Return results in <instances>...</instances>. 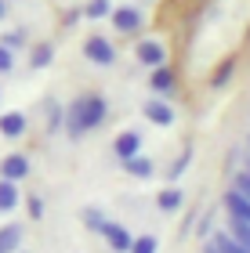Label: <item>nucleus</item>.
<instances>
[{"mask_svg":"<svg viewBox=\"0 0 250 253\" xmlns=\"http://www.w3.org/2000/svg\"><path fill=\"white\" fill-rule=\"evenodd\" d=\"M109 18H112V26L120 33H134L142 26V11L138 7H116V11H109Z\"/></svg>","mask_w":250,"mask_h":253,"instance_id":"20e7f679","label":"nucleus"},{"mask_svg":"<svg viewBox=\"0 0 250 253\" xmlns=\"http://www.w3.org/2000/svg\"><path fill=\"white\" fill-rule=\"evenodd\" d=\"M185 163H189V152H185V156H181V159H178V163H174V167H170V177H178V174H181V170H185Z\"/></svg>","mask_w":250,"mask_h":253,"instance_id":"b1692460","label":"nucleus"},{"mask_svg":"<svg viewBox=\"0 0 250 253\" xmlns=\"http://www.w3.org/2000/svg\"><path fill=\"white\" fill-rule=\"evenodd\" d=\"M0 18H7V0H0Z\"/></svg>","mask_w":250,"mask_h":253,"instance_id":"a878e982","label":"nucleus"},{"mask_svg":"<svg viewBox=\"0 0 250 253\" xmlns=\"http://www.w3.org/2000/svg\"><path fill=\"white\" fill-rule=\"evenodd\" d=\"M101 235L109 239V246L116 250V253H127V250H131V243H134L127 228H123V224H112V221H105V228H101Z\"/></svg>","mask_w":250,"mask_h":253,"instance_id":"423d86ee","label":"nucleus"},{"mask_svg":"<svg viewBox=\"0 0 250 253\" xmlns=\"http://www.w3.org/2000/svg\"><path fill=\"white\" fill-rule=\"evenodd\" d=\"M138 58L145 62V65H163V58H167V54H163V43L160 40H142L138 43Z\"/></svg>","mask_w":250,"mask_h":253,"instance_id":"1a4fd4ad","label":"nucleus"},{"mask_svg":"<svg viewBox=\"0 0 250 253\" xmlns=\"http://www.w3.org/2000/svg\"><path fill=\"white\" fill-rule=\"evenodd\" d=\"M210 253H214V246H210Z\"/></svg>","mask_w":250,"mask_h":253,"instance_id":"bb28decb","label":"nucleus"},{"mask_svg":"<svg viewBox=\"0 0 250 253\" xmlns=\"http://www.w3.org/2000/svg\"><path fill=\"white\" fill-rule=\"evenodd\" d=\"M247 174H250V170H247Z\"/></svg>","mask_w":250,"mask_h":253,"instance_id":"cd10ccee","label":"nucleus"},{"mask_svg":"<svg viewBox=\"0 0 250 253\" xmlns=\"http://www.w3.org/2000/svg\"><path fill=\"white\" fill-rule=\"evenodd\" d=\"M229 235H232V239H236V243H240L243 250H250V224H247V221H236V217H232Z\"/></svg>","mask_w":250,"mask_h":253,"instance_id":"f3484780","label":"nucleus"},{"mask_svg":"<svg viewBox=\"0 0 250 253\" xmlns=\"http://www.w3.org/2000/svg\"><path fill=\"white\" fill-rule=\"evenodd\" d=\"M181 203H185V195H181V188H163V192H160V210L174 213V210H181Z\"/></svg>","mask_w":250,"mask_h":253,"instance_id":"2eb2a0df","label":"nucleus"},{"mask_svg":"<svg viewBox=\"0 0 250 253\" xmlns=\"http://www.w3.org/2000/svg\"><path fill=\"white\" fill-rule=\"evenodd\" d=\"M51 58H54V47H51V43H37V47L29 51V65H33V69L51 65Z\"/></svg>","mask_w":250,"mask_h":253,"instance_id":"4468645a","label":"nucleus"},{"mask_svg":"<svg viewBox=\"0 0 250 253\" xmlns=\"http://www.w3.org/2000/svg\"><path fill=\"white\" fill-rule=\"evenodd\" d=\"M11 65H15V54H11V47L0 43V73H11Z\"/></svg>","mask_w":250,"mask_h":253,"instance_id":"4be33fe9","label":"nucleus"},{"mask_svg":"<svg viewBox=\"0 0 250 253\" xmlns=\"http://www.w3.org/2000/svg\"><path fill=\"white\" fill-rule=\"evenodd\" d=\"M29 174V159L26 156H4V159H0V177H4V181H22V177H26Z\"/></svg>","mask_w":250,"mask_h":253,"instance_id":"7ed1b4c3","label":"nucleus"},{"mask_svg":"<svg viewBox=\"0 0 250 253\" xmlns=\"http://www.w3.org/2000/svg\"><path fill=\"white\" fill-rule=\"evenodd\" d=\"M84 224L101 232V228H105V217H101V210H84Z\"/></svg>","mask_w":250,"mask_h":253,"instance_id":"aec40b11","label":"nucleus"},{"mask_svg":"<svg viewBox=\"0 0 250 253\" xmlns=\"http://www.w3.org/2000/svg\"><path fill=\"white\" fill-rule=\"evenodd\" d=\"M18 206V188H15V181H4L0 177V210H15Z\"/></svg>","mask_w":250,"mask_h":253,"instance_id":"ddd939ff","label":"nucleus"},{"mask_svg":"<svg viewBox=\"0 0 250 253\" xmlns=\"http://www.w3.org/2000/svg\"><path fill=\"white\" fill-rule=\"evenodd\" d=\"M123 170H127L131 177H152V163L145 156H131V159H123Z\"/></svg>","mask_w":250,"mask_h":253,"instance_id":"f8f14e48","label":"nucleus"},{"mask_svg":"<svg viewBox=\"0 0 250 253\" xmlns=\"http://www.w3.org/2000/svg\"><path fill=\"white\" fill-rule=\"evenodd\" d=\"M225 206H229V213L236 217V221H247L250 224V199H247V195L243 192H229V195H225Z\"/></svg>","mask_w":250,"mask_h":253,"instance_id":"6e6552de","label":"nucleus"},{"mask_svg":"<svg viewBox=\"0 0 250 253\" xmlns=\"http://www.w3.org/2000/svg\"><path fill=\"white\" fill-rule=\"evenodd\" d=\"M127 253H156V239H152V235H145V239H134Z\"/></svg>","mask_w":250,"mask_h":253,"instance_id":"6ab92c4d","label":"nucleus"},{"mask_svg":"<svg viewBox=\"0 0 250 253\" xmlns=\"http://www.w3.org/2000/svg\"><path fill=\"white\" fill-rule=\"evenodd\" d=\"M214 253H250V250H243L232 235H218V243H214Z\"/></svg>","mask_w":250,"mask_h":253,"instance_id":"a211bd4d","label":"nucleus"},{"mask_svg":"<svg viewBox=\"0 0 250 253\" xmlns=\"http://www.w3.org/2000/svg\"><path fill=\"white\" fill-rule=\"evenodd\" d=\"M15 253H18V250H15Z\"/></svg>","mask_w":250,"mask_h":253,"instance_id":"c85d7f7f","label":"nucleus"},{"mask_svg":"<svg viewBox=\"0 0 250 253\" xmlns=\"http://www.w3.org/2000/svg\"><path fill=\"white\" fill-rule=\"evenodd\" d=\"M112 148H116V156L120 159H131V156H138V148H142V134H134V130H123L116 141H112Z\"/></svg>","mask_w":250,"mask_h":253,"instance_id":"0eeeda50","label":"nucleus"},{"mask_svg":"<svg viewBox=\"0 0 250 253\" xmlns=\"http://www.w3.org/2000/svg\"><path fill=\"white\" fill-rule=\"evenodd\" d=\"M29 213H33V217H40V213H44V206H40V199H29Z\"/></svg>","mask_w":250,"mask_h":253,"instance_id":"393cba45","label":"nucleus"},{"mask_svg":"<svg viewBox=\"0 0 250 253\" xmlns=\"http://www.w3.org/2000/svg\"><path fill=\"white\" fill-rule=\"evenodd\" d=\"M105 112H109V105H105L101 94H84V98H76L69 105V112H65V126H69L73 137H84L87 130H95V126L105 120Z\"/></svg>","mask_w":250,"mask_h":253,"instance_id":"f257e3e1","label":"nucleus"},{"mask_svg":"<svg viewBox=\"0 0 250 253\" xmlns=\"http://www.w3.org/2000/svg\"><path fill=\"white\" fill-rule=\"evenodd\" d=\"M109 0H91L87 4V18H101V15H109Z\"/></svg>","mask_w":250,"mask_h":253,"instance_id":"412c9836","label":"nucleus"},{"mask_svg":"<svg viewBox=\"0 0 250 253\" xmlns=\"http://www.w3.org/2000/svg\"><path fill=\"white\" fill-rule=\"evenodd\" d=\"M142 112H145V120L156 123V126H170V123H174V109H170L167 101H160V98H156V101H145Z\"/></svg>","mask_w":250,"mask_h":253,"instance_id":"39448f33","label":"nucleus"},{"mask_svg":"<svg viewBox=\"0 0 250 253\" xmlns=\"http://www.w3.org/2000/svg\"><path fill=\"white\" fill-rule=\"evenodd\" d=\"M22 243V228L18 224H4L0 228V253H15Z\"/></svg>","mask_w":250,"mask_h":253,"instance_id":"9b49d317","label":"nucleus"},{"mask_svg":"<svg viewBox=\"0 0 250 253\" xmlns=\"http://www.w3.org/2000/svg\"><path fill=\"white\" fill-rule=\"evenodd\" d=\"M149 80H152V87H156V90H170V87H174V84H178V80H174V73H170V69H167V65H156Z\"/></svg>","mask_w":250,"mask_h":253,"instance_id":"dca6fc26","label":"nucleus"},{"mask_svg":"<svg viewBox=\"0 0 250 253\" xmlns=\"http://www.w3.org/2000/svg\"><path fill=\"white\" fill-rule=\"evenodd\" d=\"M229 73H232V62H225L218 73H214V87H225V84H229Z\"/></svg>","mask_w":250,"mask_h":253,"instance_id":"5701e85b","label":"nucleus"},{"mask_svg":"<svg viewBox=\"0 0 250 253\" xmlns=\"http://www.w3.org/2000/svg\"><path fill=\"white\" fill-rule=\"evenodd\" d=\"M0 134L4 137L26 134V116H22V112H4V116H0Z\"/></svg>","mask_w":250,"mask_h":253,"instance_id":"9d476101","label":"nucleus"},{"mask_svg":"<svg viewBox=\"0 0 250 253\" xmlns=\"http://www.w3.org/2000/svg\"><path fill=\"white\" fill-rule=\"evenodd\" d=\"M84 54H87L95 65H112V62H116V47H112L105 37H91V40L84 43Z\"/></svg>","mask_w":250,"mask_h":253,"instance_id":"f03ea898","label":"nucleus"}]
</instances>
